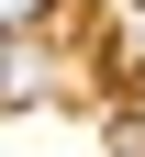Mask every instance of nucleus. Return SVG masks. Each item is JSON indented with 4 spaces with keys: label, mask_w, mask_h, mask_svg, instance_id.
Masks as SVG:
<instances>
[{
    "label": "nucleus",
    "mask_w": 145,
    "mask_h": 157,
    "mask_svg": "<svg viewBox=\"0 0 145 157\" xmlns=\"http://www.w3.org/2000/svg\"><path fill=\"white\" fill-rule=\"evenodd\" d=\"M23 23H45V0H0V34H23Z\"/></svg>",
    "instance_id": "1"
},
{
    "label": "nucleus",
    "mask_w": 145,
    "mask_h": 157,
    "mask_svg": "<svg viewBox=\"0 0 145 157\" xmlns=\"http://www.w3.org/2000/svg\"><path fill=\"white\" fill-rule=\"evenodd\" d=\"M0 90H11V56H0Z\"/></svg>",
    "instance_id": "3"
},
{
    "label": "nucleus",
    "mask_w": 145,
    "mask_h": 157,
    "mask_svg": "<svg viewBox=\"0 0 145 157\" xmlns=\"http://www.w3.org/2000/svg\"><path fill=\"white\" fill-rule=\"evenodd\" d=\"M123 124H134V146H145V112H123Z\"/></svg>",
    "instance_id": "2"
}]
</instances>
